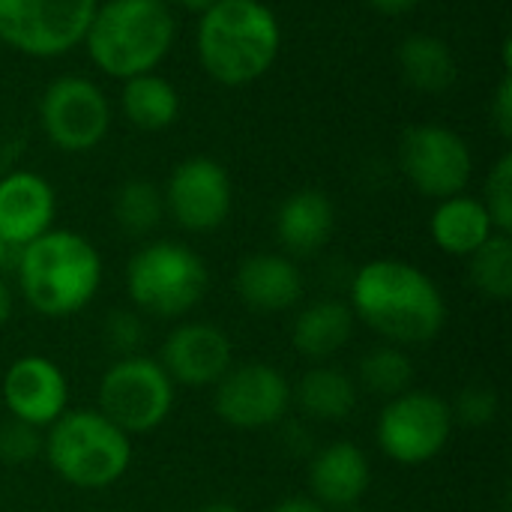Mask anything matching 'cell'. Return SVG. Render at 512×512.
<instances>
[{
    "label": "cell",
    "mask_w": 512,
    "mask_h": 512,
    "mask_svg": "<svg viewBox=\"0 0 512 512\" xmlns=\"http://www.w3.org/2000/svg\"><path fill=\"white\" fill-rule=\"evenodd\" d=\"M351 312L390 345H429L447 324V303L429 273L408 261L378 258L351 282Z\"/></svg>",
    "instance_id": "cell-1"
},
{
    "label": "cell",
    "mask_w": 512,
    "mask_h": 512,
    "mask_svg": "<svg viewBox=\"0 0 512 512\" xmlns=\"http://www.w3.org/2000/svg\"><path fill=\"white\" fill-rule=\"evenodd\" d=\"M195 51L216 84L246 87L279 60L282 24L264 0H216L201 12Z\"/></svg>",
    "instance_id": "cell-2"
},
{
    "label": "cell",
    "mask_w": 512,
    "mask_h": 512,
    "mask_svg": "<svg viewBox=\"0 0 512 512\" xmlns=\"http://www.w3.org/2000/svg\"><path fill=\"white\" fill-rule=\"evenodd\" d=\"M177 36L168 0H105L96 6L84 33L90 63L117 81L156 72Z\"/></svg>",
    "instance_id": "cell-3"
},
{
    "label": "cell",
    "mask_w": 512,
    "mask_h": 512,
    "mask_svg": "<svg viewBox=\"0 0 512 512\" xmlns=\"http://www.w3.org/2000/svg\"><path fill=\"white\" fill-rule=\"evenodd\" d=\"M15 267L24 300L48 318L75 315L102 285V258L96 246L66 228H51L21 246Z\"/></svg>",
    "instance_id": "cell-4"
},
{
    "label": "cell",
    "mask_w": 512,
    "mask_h": 512,
    "mask_svg": "<svg viewBox=\"0 0 512 512\" xmlns=\"http://www.w3.org/2000/svg\"><path fill=\"white\" fill-rule=\"evenodd\" d=\"M57 477L78 489H108L132 465V441L102 411H63L42 438Z\"/></svg>",
    "instance_id": "cell-5"
},
{
    "label": "cell",
    "mask_w": 512,
    "mask_h": 512,
    "mask_svg": "<svg viewBox=\"0 0 512 512\" xmlns=\"http://www.w3.org/2000/svg\"><path fill=\"white\" fill-rule=\"evenodd\" d=\"M207 282L210 273L201 255L171 240L147 243L126 264V291L132 303L156 318L186 315L201 303Z\"/></svg>",
    "instance_id": "cell-6"
},
{
    "label": "cell",
    "mask_w": 512,
    "mask_h": 512,
    "mask_svg": "<svg viewBox=\"0 0 512 512\" xmlns=\"http://www.w3.org/2000/svg\"><path fill=\"white\" fill-rule=\"evenodd\" d=\"M99 0H0V42L24 57L51 60L84 42Z\"/></svg>",
    "instance_id": "cell-7"
},
{
    "label": "cell",
    "mask_w": 512,
    "mask_h": 512,
    "mask_svg": "<svg viewBox=\"0 0 512 512\" xmlns=\"http://www.w3.org/2000/svg\"><path fill=\"white\" fill-rule=\"evenodd\" d=\"M174 408V381L159 360L120 357L99 381V411L126 435H141L165 423Z\"/></svg>",
    "instance_id": "cell-8"
},
{
    "label": "cell",
    "mask_w": 512,
    "mask_h": 512,
    "mask_svg": "<svg viewBox=\"0 0 512 512\" xmlns=\"http://www.w3.org/2000/svg\"><path fill=\"white\" fill-rule=\"evenodd\" d=\"M39 126L51 147L63 153H87L96 150L111 129V102L96 81L60 75L39 99Z\"/></svg>",
    "instance_id": "cell-9"
},
{
    "label": "cell",
    "mask_w": 512,
    "mask_h": 512,
    "mask_svg": "<svg viewBox=\"0 0 512 512\" xmlns=\"http://www.w3.org/2000/svg\"><path fill=\"white\" fill-rule=\"evenodd\" d=\"M450 405L429 390H408L387 399L378 417V447L399 465L432 462L453 435Z\"/></svg>",
    "instance_id": "cell-10"
},
{
    "label": "cell",
    "mask_w": 512,
    "mask_h": 512,
    "mask_svg": "<svg viewBox=\"0 0 512 512\" xmlns=\"http://www.w3.org/2000/svg\"><path fill=\"white\" fill-rule=\"evenodd\" d=\"M399 168L420 195L444 201L471 183L474 153L456 129L420 123L405 129L399 141Z\"/></svg>",
    "instance_id": "cell-11"
},
{
    "label": "cell",
    "mask_w": 512,
    "mask_h": 512,
    "mask_svg": "<svg viewBox=\"0 0 512 512\" xmlns=\"http://www.w3.org/2000/svg\"><path fill=\"white\" fill-rule=\"evenodd\" d=\"M165 213L192 234H210L225 225L234 204V189L228 171L210 156L183 159L165 189H162Z\"/></svg>",
    "instance_id": "cell-12"
},
{
    "label": "cell",
    "mask_w": 512,
    "mask_h": 512,
    "mask_svg": "<svg viewBox=\"0 0 512 512\" xmlns=\"http://www.w3.org/2000/svg\"><path fill=\"white\" fill-rule=\"evenodd\" d=\"M291 384L285 375L267 363H240L231 366L213 393L216 414L234 429H270L288 417Z\"/></svg>",
    "instance_id": "cell-13"
},
{
    "label": "cell",
    "mask_w": 512,
    "mask_h": 512,
    "mask_svg": "<svg viewBox=\"0 0 512 512\" xmlns=\"http://www.w3.org/2000/svg\"><path fill=\"white\" fill-rule=\"evenodd\" d=\"M159 363L177 384L216 387L219 378L234 366V351L225 330L204 321H192L171 330Z\"/></svg>",
    "instance_id": "cell-14"
},
{
    "label": "cell",
    "mask_w": 512,
    "mask_h": 512,
    "mask_svg": "<svg viewBox=\"0 0 512 512\" xmlns=\"http://www.w3.org/2000/svg\"><path fill=\"white\" fill-rule=\"evenodd\" d=\"M3 402L12 417L36 429H48L66 411V375L48 357H21L3 375Z\"/></svg>",
    "instance_id": "cell-15"
},
{
    "label": "cell",
    "mask_w": 512,
    "mask_h": 512,
    "mask_svg": "<svg viewBox=\"0 0 512 512\" xmlns=\"http://www.w3.org/2000/svg\"><path fill=\"white\" fill-rule=\"evenodd\" d=\"M57 213L54 186L36 171H9L0 177V237L21 249L51 231Z\"/></svg>",
    "instance_id": "cell-16"
},
{
    "label": "cell",
    "mask_w": 512,
    "mask_h": 512,
    "mask_svg": "<svg viewBox=\"0 0 512 512\" xmlns=\"http://www.w3.org/2000/svg\"><path fill=\"white\" fill-rule=\"evenodd\" d=\"M369 480V459L351 441L327 444L309 462V489L315 495L312 501H318L321 507L342 510L360 504L369 489Z\"/></svg>",
    "instance_id": "cell-17"
},
{
    "label": "cell",
    "mask_w": 512,
    "mask_h": 512,
    "mask_svg": "<svg viewBox=\"0 0 512 512\" xmlns=\"http://www.w3.org/2000/svg\"><path fill=\"white\" fill-rule=\"evenodd\" d=\"M237 294L246 306L258 312H285L303 297V276L288 255L258 252L237 267Z\"/></svg>",
    "instance_id": "cell-18"
},
{
    "label": "cell",
    "mask_w": 512,
    "mask_h": 512,
    "mask_svg": "<svg viewBox=\"0 0 512 512\" xmlns=\"http://www.w3.org/2000/svg\"><path fill=\"white\" fill-rule=\"evenodd\" d=\"M336 225L333 201L318 189H300L279 204L276 234L288 255L309 258L330 243Z\"/></svg>",
    "instance_id": "cell-19"
},
{
    "label": "cell",
    "mask_w": 512,
    "mask_h": 512,
    "mask_svg": "<svg viewBox=\"0 0 512 512\" xmlns=\"http://www.w3.org/2000/svg\"><path fill=\"white\" fill-rule=\"evenodd\" d=\"M429 234L441 252L468 258L495 234V225L480 198L459 192L453 198L438 201V207L432 210V219H429Z\"/></svg>",
    "instance_id": "cell-20"
},
{
    "label": "cell",
    "mask_w": 512,
    "mask_h": 512,
    "mask_svg": "<svg viewBox=\"0 0 512 512\" xmlns=\"http://www.w3.org/2000/svg\"><path fill=\"white\" fill-rule=\"evenodd\" d=\"M399 69L411 90L426 96H441L456 84L459 63L453 48L432 33H411L399 45Z\"/></svg>",
    "instance_id": "cell-21"
},
{
    "label": "cell",
    "mask_w": 512,
    "mask_h": 512,
    "mask_svg": "<svg viewBox=\"0 0 512 512\" xmlns=\"http://www.w3.org/2000/svg\"><path fill=\"white\" fill-rule=\"evenodd\" d=\"M354 333V312L342 300H315L306 306L294 327H291V342L294 348L309 357V360H327L336 351L348 345Z\"/></svg>",
    "instance_id": "cell-22"
},
{
    "label": "cell",
    "mask_w": 512,
    "mask_h": 512,
    "mask_svg": "<svg viewBox=\"0 0 512 512\" xmlns=\"http://www.w3.org/2000/svg\"><path fill=\"white\" fill-rule=\"evenodd\" d=\"M120 111L135 129L162 132L180 114V93L168 78H162L156 72H144V75L123 81Z\"/></svg>",
    "instance_id": "cell-23"
},
{
    "label": "cell",
    "mask_w": 512,
    "mask_h": 512,
    "mask_svg": "<svg viewBox=\"0 0 512 512\" xmlns=\"http://www.w3.org/2000/svg\"><path fill=\"white\" fill-rule=\"evenodd\" d=\"M291 399H297L303 417L318 423H339L354 414L360 393L351 375L321 366L300 378L297 393H291Z\"/></svg>",
    "instance_id": "cell-24"
},
{
    "label": "cell",
    "mask_w": 512,
    "mask_h": 512,
    "mask_svg": "<svg viewBox=\"0 0 512 512\" xmlns=\"http://www.w3.org/2000/svg\"><path fill=\"white\" fill-rule=\"evenodd\" d=\"M360 387L381 396V399H396L411 390L414 384V363L399 345H378L369 354L360 357L357 366Z\"/></svg>",
    "instance_id": "cell-25"
},
{
    "label": "cell",
    "mask_w": 512,
    "mask_h": 512,
    "mask_svg": "<svg viewBox=\"0 0 512 512\" xmlns=\"http://www.w3.org/2000/svg\"><path fill=\"white\" fill-rule=\"evenodd\" d=\"M165 216L162 189L144 177L126 180L114 195V222L129 237H147Z\"/></svg>",
    "instance_id": "cell-26"
},
{
    "label": "cell",
    "mask_w": 512,
    "mask_h": 512,
    "mask_svg": "<svg viewBox=\"0 0 512 512\" xmlns=\"http://www.w3.org/2000/svg\"><path fill=\"white\" fill-rule=\"evenodd\" d=\"M471 258V282L489 300L512 297V240L510 234H492Z\"/></svg>",
    "instance_id": "cell-27"
},
{
    "label": "cell",
    "mask_w": 512,
    "mask_h": 512,
    "mask_svg": "<svg viewBox=\"0 0 512 512\" xmlns=\"http://www.w3.org/2000/svg\"><path fill=\"white\" fill-rule=\"evenodd\" d=\"M489 219L498 234L512 231V153H504L486 177V198H483Z\"/></svg>",
    "instance_id": "cell-28"
},
{
    "label": "cell",
    "mask_w": 512,
    "mask_h": 512,
    "mask_svg": "<svg viewBox=\"0 0 512 512\" xmlns=\"http://www.w3.org/2000/svg\"><path fill=\"white\" fill-rule=\"evenodd\" d=\"M42 453V435L36 426L18 420V417H6L0 420V465H12L21 468L30 459H36Z\"/></svg>",
    "instance_id": "cell-29"
},
{
    "label": "cell",
    "mask_w": 512,
    "mask_h": 512,
    "mask_svg": "<svg viewBox=\"0 0 512 512\" xmlns=\"http://www.w3.org/2000/svg\"><path fill=\"white\" fill-rule=\"evenodd\" d=\"M450 411H453V420L459 417L465 426H489L498 417V393L492 387H468L459 393Z\"/></svg>",
    "instance_id": "cell-30"
},
{
    "label": "cell",
    "mask_w": 512,
    "mask_h": 512,
    "mask_svg": "<svg viewBox=\"0 0 512 512\" xmlns=\"http://www.w3.org/2000/svg\"><path fill=\"white\" fill-rule=\"evenodd\" d=\"M105 342L111 345V351L123 354V357H132L141 342H144V324L138 315L132 312H111V318L105 321Z\"/></svg>",
    "instance_id": "cell-31"
},
{
    "label": "cell",
    "mask_w": 512,
    "mask_h": 512,
    "mask_svg": "<svg viewBox=\"0 0 512 512\" xmlns=\"http://www.w3.org/2000/svg\"><path fill=\"white\" fill-rule=\"evenodd\" d=\"M489 114H492V126H495V132H498L504 141H510L512 138V78H510V72H504L501 84L495 87V96H492Z\"/></svg>",
    "instance_id": "cell-32"
},
{
    "label": "cell",
    "mask_w": 512,
    "mask_h": 512,
    "mask_svg": "<svg viewBox=\"0 0 512 512\" xmlns=\"http://www.w3.org/2000/svg\"><path fill=\"white\" fill-rule=\"evenodd\" d=\"M366 3L381 15H402V12H411L420 0H366Z\"/></svg>",
    "instance_id": "cell-33"
},
{
    "label": "cell",
    "mask_w": 512,
    "mask_h": 512,
    "mask_svg": "<svg viewBox=\"0 0 512 512\" xmlns=\"http://www.w3.org/2000/svg\"><path fill=\"white\" fill-rule=\"evenodd\" d=\"M270 512H324V507L318 501H312V498H285Z\"/></svg>",
    "instance_id": "cell-34"
},
{
    "label": "cell",
    "mask_w": 512,
    "mask_h": 512,
    "mask_svg": "<svg viewBox=\"0 0 512 512\" xmlns=\"http://www.w3.org/2000/svg\"><path fill=\"white\" fill-rule=\"evenodd\" d=\"M9 315H12V291L3 282V276H0V327L9 321Z\"/></svg>",
    "instance_id": "cell-35"
},
{
    "label": "cell",
    "mask_w": 512,
    "mask_h": 512,
    "mask_svg": "<svg viewBox=\"0 0 512 512\" xmlns=\"http://www.w3.org/2000/svg\"><path fill=\"white\" fill-rule=\"evenodd\" d=\"M171 6H180V9H189V12H204V9H210L216 0H168Z\"/></svg>",
    "instance_id": "cell-36"
},
{
    "label": "cell",
    "mask_w": 512,
    "mask_h": 512,
    "mask_svg": "<svg viewBox=\"0 0 512 512\" xmlns=\"http://www.w3.org/2000/svg\"><path fill=\"white\" fill-rule=\"evenodd\" d=\"M15 258H18V249H15V246H9V243L0 237V273H3L9 264H15Z\"/></svg>",
    "instance_id": "cell-37"
},
{
    "label": "cell",
    "mask_w": 512,
    "mask_h": 512,
    "mask_svg": "<svg viewBox=\"0 0 512 512\" xmlns=\"http://www.w3.org/2000/svg\"><path fill=\"white\" fill-rule=\"evenodd\" d=\"M201 512H240L234 504H225V501H216V504H207Z\"/></svg>",
    "instance_id": "cell-38"
},
{
    "label": "cell",
    "mask_w": 512,
    "mask_h": 512,
    "mask_svg": "<svg viewBox=\"0 0 512 512\" xmlns=\"http://www.w3.org/2000/svg\"><path fill=\"white\" fill-rule=\"evenodd\" d=\"M339 512H366V510H360V507L354 504V507H342V510H339Z\"/></svg>",
    "instance_id": "cell-39"
}]
</instances>
